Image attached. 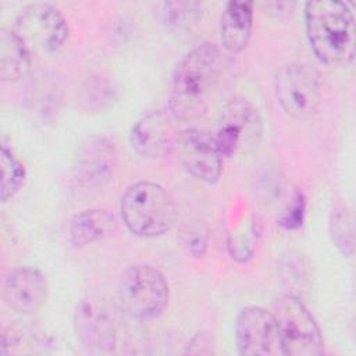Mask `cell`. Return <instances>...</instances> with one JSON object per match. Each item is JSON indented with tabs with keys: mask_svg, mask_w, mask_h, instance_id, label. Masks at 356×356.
Instances as JSON below:
<instances>
[{
	"mask_svg": "<svg viewBox=\"0 0 356 356\" xmlns=\"http://www.w3.org/2000/svg\"><path fill=\"white\" fill-rule=\"evenodd\" d=\"M222 70V54L213 42H202L177 64L170 86V113L175 120L193 121L210 103Z\"/></svg>",
	"mask_w": 356,
	"mask_h": 356,
	"instance_id": "6da1fadb",
	"label": "cell"
},
{
	"mask_svg": "<svg viewBox=\"0 0 356 356\" xmlns=\"http://www.w3.org/2000/svg\"><path fill=\"white\" fill-rule=\"evenodd\" d=\"M306 35L313 53L328 65H346L355 57L356 28L349 6L337 0L305 4Z\"/></svg>",
	"mask_w": 356,
	"mask_h": 356,
	"instance_id": "7a4b0ae2",
	"label": "cell"
},
{
	"mask_svg": "<svg viewBox=\"0 0 356 356\" xmlns=\"http://www.w3.org/2000/svg\"><path fill=\"white\" fill-rule=\"evenodd\" d=\"M120 211L125 227L143 238L160 236L177 221L174 199L160 184L152 181L129 185L121 196Z\"/></svg>",
	"mask_w": 356,
	"mask_h": 356,
	"instance_id": "3957f363",
	"label": "cell"
},
{
	"mask_svg": "<svg viewBox=\"0 0 356 356\" xmlns=\"http://www.w3.org/2000/svg\"><path fill=\"white\" fill-rule=\"evenodd\" d=\"M280 353L285 356H320L324 353L321 330L300 300L292 292L280 296L274 305Z\"/></svg>",
	"mask_w": 356,
	"mask_h": 356,
	"instance_id": "277c9868",
	"label": "cell"
},
{
	"mask_svg": "<svg viewBox=\"0 0 356 356\" xmlns=\"http://www.w3.org/2000/svg\"><path fill=\"white\" fill-rule=\"evenodd\" d=\"M168 296V284L164 275L153 266H131L118 280V306L134 318L150 320L157 317L165 309Z\"/></svg>",
	"mask_w": 356,
	"mask_h": 356,
	"instance_id": "5b68a950",
	"label": "cell"
},
{
	"mask_svg": "<svg viewBox=\"0 0 356 356\" xmlns=\"http://www.w3.org/2000/svg\"><path fill=\"white\" fill-rule=\"evenodd\" d=\"M275 96L282 110L296 120L313 117L321 103L318 71L305 63L282 65L274 78Z\"/></svg>",
	"mask_w": 356,
	"mask_h": 356,
	"instance_id": "8992f818",
	"label": "cell"
},
{
	"mask_svg": "<svg viewBox=\"0 0 356 356\" xmlns=\"http://www.w3.org/2000/svg\"><path fill=\"white\" fill-rule=\"evenodd\" d=\"M31 51L51 54L68 39L70 28L63 13L53 4L36 1L22 7L13 28Z\"/></svg>",
	"mask_w": 356,
	"mask_h": 356,
	"instance_id": "52a82bcc",
	"label": "cell"
},
{
	"mask_svg": "<svg viewBox=\"0 0 356 356\" xmlns=\"http://www.w3.org/2000/svg\"><path fill=\"white\" fill-rule=\"evenodd\" d=\"M261 132V117L256 106L245 97H234L221 113L214 139L222 157H234L254 149Z\"/></svg>",
	"mask_w": 356,
	"mask_h": 356,
	"instance_id": "ba28073f",
	"label": "cell"
},
{
	"mask_svg": "<svg viewBox=\"0 0 356 356\" xmlns=\"http://www.w3.org/2000/svg\"><path fill=\"white\" fill-rule=\"evenodd\" d=\"M235 343L239 355L267 356L280 352L273 312L261 306L243 307L235 320Z\"/></svg>",
	"mask_w": 356,
	"mask_h": 356,
	"instance_id": "9c48e42d",
	"label": "cell"
},
{
	"mask_svg": "<svg viewBox=\"0 0 356 356\" xmlns=\"http://www.w3.org/2000/svg\"><path fill=\"white\" fill-rule=\"evenodd\" d=\"M179 160L184 168L206 184L220 179L222 156L217 147L214 135L197 128H189L178 135Z\"/></svg>",
	"mask_w": 356,
	"mask_h": 356,
	"instance_id": "30bf717a",
	"label": "cell"
},
{
	"mask_svg": "<svg viewBox=\"0 0 356 356\" xmlns=\"http://www.w3.org/2000/svg\"><path fill=\"white\" fill-rule=\"evenodd\" d=\"M74 328L79 342L90 352L111 353L117 346V330L102 302L82 299L74 312Z\"/></svg>",
	"mask_w": 356,
	"mask_h": 356,
	"instance_id": "8fae6325",
	"label": "cell"
},
{
	"mask_svg": "<svg viewBox=\"0 0 356 356\" xmlns=\"http://www.w3.org/2000/svg\"><path fill=\"white\" fill-rule=\"evenodd\" d=\"M117 163L114 143L102 135L85 138L74 159V178L85 188L104 185L113 175Z\"/></svg>",
	"mask_w": 356,
	"mask_h": 356,
	"instance_id": "7c38bea8",
	"label": "cell"
},
{
	"mask_svg": "<svg viewBox=\"0 0 356 356\" xmlns=\"http://www.w3.org/2000/svg\"><path fill=\"white\" fill-rule=\"evenodd\" d=\"M171 113L152 111L139 118L131 128L134 150L146 159H159L170 154L178 143V134Z\"/></svg>",
	"mask_w": 356,
	"mask_h": 356,
	"instance_id": "4fadbf2b",
	"label": "cell"
},
{
	"mask_svg": "<svg viewBox=\"0 0 356 356\" xmlns=\"http://www.w3.org/2000/svg\"><path fill=\"white\" fill-rule=\"evenodd\" d=\"M47 281L42 271L33 267L14 268L4 280L3 298L17 313H38L47 300Z\"/></svg>",
	"mask_w": 356,
	"mask_h": 356,
	"instance_id": "5bb4252c",
	"label": "cell"
},
{
	"mask_svg": "<svg viewBox=\"0 0 356 356\" xmlns=\"http://www.w3.org/2000/svg\"><path fill=\"white\" fill-rule=\"evenodd\" d=\"M253 29V3L228 1L220 17V40L229 53H241L249 43Z\"/></svg>",
	"mask_w": 356,
	"mask_h": 356,
	"instance_id": "9a60e30c",
	"label": "cell"
},
{
	"mask_svg": "<svg viewBox=\"0 0 356 356\" xmlns=\"http://www.w3.org/2000/svg\"><path fill=\"white\" fill-rule=\"evenodd\" d=\"M115 229L114 216L104 209H88L76 213L70 221V241L75 248L88 246Z\"/></svg>",
	"mask_w": 356,
	"mask_h": 356,
	"instance_id": "2e32d148",
	"label": "cell"
},
{
	"mask_svg": "<svg viewBox=\"0 0 356 356\" xmlns=\"http://www.w3.org/2000/svg\"><path fill=\"white\" fill-rule=\"evenodd\" d=\"M32 63V51L14 29H1L0 33V79L17 82L24 78Z\"/></svg>",
	"mask_w": 356,
	"mask_h": 356,
	"instance_id": "e0dca14e",
	"label": "cell"
},
{
	"mask_svg": "<svg viewBox=\"0 0 356 356\" xmlns=\"http://www.w3.org/2000/svg\"><path fill=\"white\" fill-rule=\"evenodd\" d=\"M328 231L337 249L342 254L350 257L355 250V228L352 211L346 204L339 203L334 206L330 213Z\"/></svg>",
	"mask_w": 356,
	"mask_h": 356,
	"instance_id": "ac0fdd59",
	"label": "cell"
},
{
	"mask_svg": "<svg viewBox=\"0 0 356 356\" xmlns=\"http://www.w3.org/2000/svg\"><path fill=\"white\" fill-rule=\"evenodd\" d=\"M0 199L3 203H6L21 189L26 177L24 164L6 145H1L0 149Z\"/></svg>",
	"mask_w": 356,
	"mask_h": 356,
	"instance_id": "d6986e66",
	"label": "cell"
},
{
	"mask_svg": "<svg viewBox=\"0 0 356 356\" xmlns=\"http://www.w3.org/2000/svg\"><path fill=\"white\" fill-rule=\"evenodd\" d=\"M163 21L172 29L185 31L202 18L203 4L199 1H167L163 3Z\"/></svg>",
	"mask_w": 356,
	"mask_h": 356,
	"instance_id": "ffe728a7",
	"label": "cell"
},
{
	"mask_svg": "<svg viewBox=\"0 0 356 356\" xmlns=\"http://www.w3.org/2000/svg\"><path fill=\"white\" fill-rule=\"evenodd\" d=\"M256 236L257 229L254 220L245 231H236L229 234L227 239V248L231 257L239 263H246L248 260H250L254 253Z\"/></svg>",
	"mask_w": 356,
	"mask_h": 356,
	"instance_id": "44dd1931",
	"label": "cell"
},
{
	"mask_svg": "<svg viewBox=\"0 0 356 356\" xmlns=\"http://www.w3.org/2000/svg\"><path fill=\"white\" fill-rule=\"evenodd\" d=\"M305 214H306V197L302 191L296 189L289 200L286 210L280 217L278 224L281 228L286 231L299 229L303 225Z\"/></svg>",
	"mask_w": 356,
	"mask_h": 356,
	"instance_id": "7402d4cb",
	"label": "cell"
},
{
	"mask_svg": "<svg viewBox=\"0 0 356 356\" xmlns=\"http://www.w3.org/2000/svg\"><path fill=\"white\" fill-rule=\"evenodd\" d=\"M182 243L193 257H203L207 250L209 231L203 225H192L182 231Z\"/></svg>",
	"mask_w": 356,
	"mask_h": 356,
	"instance_id": "603a6c76",
	"label": "cell"
}]
</instances>
